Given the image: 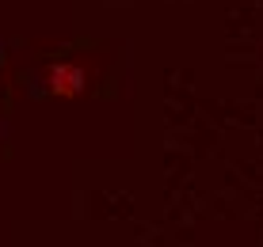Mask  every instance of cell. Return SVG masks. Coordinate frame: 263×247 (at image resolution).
<instances>
[{
  "mask_svg": "<svg viewBox=\"0 0 263 247\" xmlns=\"http://www.w3.org/2000/svg\"><path fill=\"white\" fill-rule=\"evenodd\" d=\"M80 88H84V69L72 65V61H61V65L50 72V91L53 95L72 99V95H80Z\"/></svg>",
  "mask_w": 263,
  "mask_h": 247,
  "instance_id": "cell-1",
  "label": "cell"
}]
</instances>
